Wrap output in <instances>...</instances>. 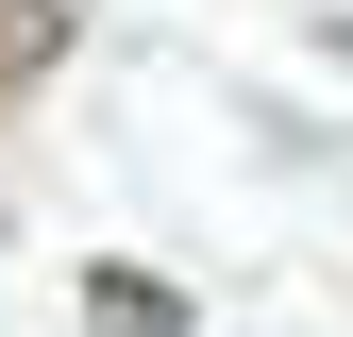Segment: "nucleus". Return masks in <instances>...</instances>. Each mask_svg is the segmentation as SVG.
<instances>
[{"label":"nucleus","mask_w":353,"mask_h":337,"mask_svg":"<svg viewBox=\"0 0 353 337\" xmlns=\"http://www.w3.org/2000/svg\"><path fill=\"white\" fill-rule=\"evenodd\" d=\"M84 320L101 337H185V304H168L152 270H84Z\"/></svg>","instance_id":"obj_1"},{"label":"nucleus","mask_w":353,"mask_h":337,"mask_svg":"<svg viewBox=\"0 0 353 337\" xmlns=\"http://www.w3.org/2000/svg\"><path fill=\"white\" fill-rule=\"evenodd\" d=\"M51 51H68V0H0V84L51 68Z\"/></svg>","instance_id":"obj_2"}]
</instances>
